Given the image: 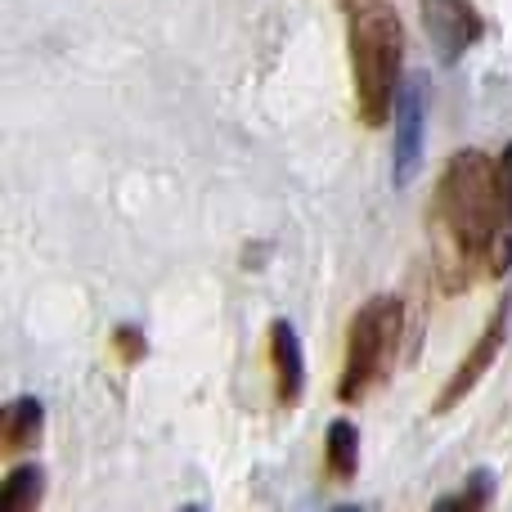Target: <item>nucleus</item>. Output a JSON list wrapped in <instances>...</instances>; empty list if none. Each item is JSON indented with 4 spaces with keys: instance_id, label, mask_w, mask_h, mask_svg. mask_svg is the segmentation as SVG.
<instances>
[{
    "instance_id": "1",
    "label": "nucleus",
    "mask_w": 512,
    "mask_h": 512,
    "mask_svg": "<svg viewBox=\"0 0 512 512\" xmlns=\"http://www.w3.org/2000/svg\"><path fill=\"white\" fill-rule=\"evenodd\" d=\"M432 252L441 261V274L450 288L472 283L477 261H490L499 230V185L495 162L477 149H463L450 158V167L436 180L432 198Z\"/></svg>"
},
{
    "instance_id": "2",
    "label": "nucleus",
    "mask_w": 512,
    "mask_h": 512,
    "mask_svg": "<svg viewBox=\"0 0 512 512\" xmlns=\"http://www.w3.org/2000/svg\"><path fill=\"white\" fill-rule=\"evenodd\" d=\"M346 45H351V81H355V108L364 126H382L396 113L400 99V68H405V23L391 5L369 0L351 9L346 23Z\"/></svg>"
},
{
    "instance_id": "3",
    "label": "nucleus",
    "mask_w": 512,
    "mask_h": 512,
    "mask_svg": "<svg viewBox=\"0 0 512 512\" xmlns=\"http://www.w3.org/2000/svg\"><path fill=\"white\" fill-rule=\"evenodd\" d=\"M400 333H405V306H400V297H373L355 310L351 333H346L342 382H337V396L346 405L364 400L391 373L396 351H400Z\"/></svg>"
},
{
    "instance_id": "4",
    "label": "nucleus",
    "mask_w": 512,
    "mask_h": 512,
    "mask_svg": "<svg viewBox=\"0 0 512 512\" xmlns=\"http://www.w3.org/2000/svg\"><path fill=\"white\" fill-rule=\"evenodd\" d=\"M508 324H512V297H504V306H495V315H490V324L481 328L477 346H472L468 355L459 360V369L450 373V382H445V391L436 396L432 414H450L459 400H468V391H477V382L486 378L490 369H495L499 351H504V337H508Z\"/></svg>"
},
{
    "instance_id": "5",
    "label": "nucleus",
    "mask_w": 512,
    "mask_h": 512,
    "mask_svg": "<svg viewBox=\"0 0 512 512\" xmlns=\"http://www.w3.org/2000/svg\"><path fill=\"white\" fill-rule=\"evenodd\" d=\"M423 27L441 63H459L486 36V18L472 0H423Z\"/></svg>"
},
{
    "instance_id": "6",
    "label": "nucleus",
    "mask_w": 512,
    "mask_h": 512,
    "mask_svg": "<svg viewBox=\"0 0 512 512\" xmlns=\"http://www.w3.org/2000/svg\"><path fill=\"white\" fill-rule=\"evenodd\" d=\"M423 126H427V99L423 81H405L396 99V144H391V180L409 185L423 167Z\"/></svg>"
},
{
    "instance_id": "7",
    "label": "nucleus",
    "mask_w": 512,
    "mask_h": 512,
    "mask_svg": "<svg viewBox=\"0 0 512 512\" xmlns=\"http://www.w3.org/2000/svg\"><path fill=\"white\" fill-rule=\"evenodd\" d=\"M270 364H274V396H279V405H297L301 387H306V351H301V337L288 319L270 324Z\"/></svg>"
},
{
    "instance_id": "8",
    "label": "nucleus",
    "mask_w": 512,
    "mask_h": 512,
    "mask_svg": "<svg viewBox=\"0 0 512 512\" xmlns=\"http://www.w3.org/2000/svg\"><path fill=\"white\" fill-rule=\"evenodd\" d=\"M45 427V405L36 396H14L5 405V418H0V450L5 454H23L41 441Z\"/></svg>"
},
{
    "instance_id": "9",
    "label": "nucleus",
    "mask_w": 512,
    "mask_h": 512,
    "mask_svg": "<svg viewBox=\"0 0 512 512\" xmlns=\"http://www.w3.org/2000/svg\"><path fill=\"white\" fill-rule=\"evenodd\" d=\"M495 185H499V230L490 248V270L504 274L512 265V144L495 158Z\"/></svg>"
},
{
    "instance_id": "10",
    "label": "nucleus",
    "mask_w": 512,
    "mask_h": 512,
    "mask_svg": "<svg viewBox=\"0 0 512 512\" xmlns=\"http://www.w3.org/2000/svg\"><path fill=\"white\" fill-rule=\"evenodd\" d=\"M324 459L337 481H351L355 472H360V432H355L351 418H333V423H328Z\"/></svg>"
},
{
    "instance_id": "11",
    "label": "nucleus",
    "mask_w": 512,
    "mask_h": 512,
    "mask_svg": "<svg viewBox=\"0 0 512 512\" xmlns=\"http://www.w3.org/2000/svg\"><path fill=\"white\" fill-rule=\"evenodd\" d=\"M45 495V472L36 468V463H18V468H9L5 486H0V504L9 512H27L36 508Z\"/></svg>"
},
{
    "instance_id": "12",
    "label": "nucleus",
    "mask_w": 512,
    "mask_h": 512,
    "mask_svg": "<svg viewBox=\"0 0 512 512\" xmlns=\"http://www.w3.org/2000/svg\"><path fill=\"white\" fill-rule=\"evenodd\" d=\"M490 495H495V472L481 468V472H472V477L463 481L459 495H445L436 508H441V512H477V508L490 504Z\"/></svg>"
},
{
    "instance_id": "13",
    "label": "nucleus",
    "mask_w": 512,
    "mask_h": 512,
    "mask_svg": "<svg viewBox=\"0 0 512 512\" xmlns=\"http://www.w3.org/2000/svg\"><path fill=\"white\" fill-rule=\"evenodd\" d=\"M113 346L122 351V360H126V364H135V360H144V355H149V342H144V333H140V328H131V324L117 328Z\"/></svg>"
}]
</instances>
